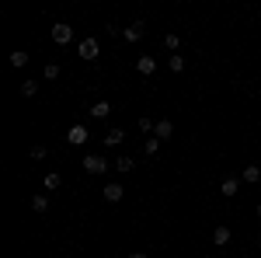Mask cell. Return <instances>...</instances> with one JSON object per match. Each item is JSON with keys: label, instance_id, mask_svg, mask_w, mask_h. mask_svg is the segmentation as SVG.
Returning <instances> with one entry per match:
<instances>
[{"label": "cell", "instance_id": "3957f363", "mask_svg": "<svg viewBox=\"0 0 261 258\" xmlns=\"http://www.w3.org/2000/svg\"><path fill=\"white\" fill-rule=\"evenodd\" d=\"M73 39V28L66 25V21H59V25H52V42H59V46H66Z\"/></svg>", "mask_w": 261, "mask_h": 258}, {"label": "cell", "instance_id": "ac0fdd59", "mask_svg": "<svg viewBox=\"0 0 261 258\" xmlns=\"http://www.w3.org/2000/svg\"><path fill=\"white\" fill-rule=\"evenodd\" d=\"M132 168H136L132 157H119V161H115V171H132Z\"/></svg>", "mask_w": 261, "mask_h": 258}, {"label": "cell", "instance_id": "9c48e42d", "mask_svg": "<svg viewBox=\"0 0 261 258\" xmlns=\"http://www.w3.org/2000/svg\"><path fill=\"white\" fill-rule=\"evenodd\" d=\"M80 56H84V59H94V56H98V42H94V39H84V42H80Z\"/></svg>", "mask_w": 261, "mask_h": 258}, {"label": "cell", "instance_id": "8fae6325", "mask_svg": "<svg viewBox=\"0 0 261 258\" xmlns=\"http://www.w3.org/2000/svg\"><path fill=\"white\" fill-rule=\"evenodd\" d=\"M237 189H240V178L230 174L227 181H223V189H219V192H223V196H237Z\"/></svg>", "mask_w": 261, "mask_h": 258}, {"label": "cell", "instance_id": "603a6c76", "mask_svg": "<svg viewBox=\"0 0 261 258\" xmlns=\"http://www.w3.org/2000/svg\"><path fill=\"white\" fill-rule=\"evenodd\" d=\"M126 258H146V255H143V251H136V255H126Z\"/></svg>", "mask_w": 261, "mask_h": 258}, {"label": "cell", "instance_id": "6da1fadb", "mask_svg": "<svg viewBox=\"0 0 261 258\" xmlns=\"http://www.w3.org/2000/svg\"><path fill=\"white\" fill-rule=\"evenodd\" d=\"M108 168H111V164H108L104 157H98V154H87V157H84V171H87V174H104Z\"/></svg>", "mask_w": 261, "mask_h": 258}, {"label": "cell", "instance_id": "2e32d148", "mask_svg": "<svg viewBox=\"0 0 261 258\" xmlns=\"http://www.w3.org/2000/svg\"><path fill=\"white\" fill-rule=\"evenodd\" d=\"M35 91H39V84H35V81H25V84H21V94H25V98H35Z\"/></svg>", "mask_w": 261, "mask_h": 258}, {"label": "cell", "instance_id": "e0dca14e", "mask_svg": "<svg viewBox=\"0 0 261 258\" xmlns=\"http://www.w3.org/2000/svg\"><path fill=\"white\" fill-rule=\"evenodd\" d=\"M25 63H28V53H21V49L11 53V66H25Z\"/></svg>", "mask_w": 261, "mask_h": 258}, {"label": "cell", "instance_id": "8992f818", "mask_svg": "<svg viewBox=\"0 0 261 258\" xmlns=\"http://www.w3.org/2000/svg\"><path fill=\"white\" fill-rule=\"evenodd\" d=\"M122 39H126V42H139V39H143V21H136V25H129V28L122 31Z\"/></svg>", "mask_w": 261, "mask_h": 258}, {"label": "cell", "instance_id": "cb8c5ba5", "mask_svg": "<svg viewBox=\"0 0 261 258\" xmlns=\"http://www.w3.org/2000/svg\"><path fill=\"white\" fill-rule=\"evenodd\" d=\"M258 216H261V202H258Z\"/></svg>", "mask_w": 261, "mask_h": 258}, {"label": "cell", "instance_id": "4fadbf2b", "mask_svg": "<svg viewBox=\"0 0 261 258\" xmlns=\"http://www.w3.org/2000/svg\"><path fill=\"white\" fill-rule=\"evenodd\" d=\"M122 140H126V133H122V129H111V133L104 136V143H108V146H119Z\"/></svg>", "mask_w": 261, "mask_h": 258}, {"label": "cell", "instance_id": "7c38bea8", "mask_svg": "<svg viewBox=\"0 0 261 258\" xmlns=\"http://www.w3.org/2000/svg\"><path fill=\"white\" fill-rule=\"evenodd\" d=\"M212 241H216V244L223 248V244H227V241H230V227H223V224H219V227L212 230Z\"/></svg>", "mask_w": 261, "mask_h": 258}, {"label": "cell", "instance_id": "ffe728a7", "mask_svg": "<svg viewBox=\"0 0 261 258\" xmlns=\"http://www.w3.org/2000/svg\"><path fill=\"white\" fill-rule=\"evenodd\" d=\"M171 70L181 73V70H184V56H171Z\"/></svg>", "mask_w": 261, "mask_h": 258}, {"label": "cell", "instance_id": "52a82bcc", "mask_svg": "<svg viewBox=\"0 0 261 258\" xmlns=\"http://www.w3.org/2000/svg\"><path fill=\"white\" fill-rule=\"evenodd\" d=\"M136 70L146 77V73H154V70H157V59H154V56H139V59H136Z\"/></svg>", "mask_w": 261, "mask_h": 258}, {"label": "cell", "instance_id": "7402d4cb", "mask_svg": "<svg viewBox=\"0 0 261 258\" xmlns=\"http://www.w3.org/2000/svg\"><path fill=\"white\" fill-rule=\"evenodd\" d=\"M178 42H181L178 35H167V39H164V46H167V49H178Z\"/></svg>", "mask_w": 261, "mask_h": 258}, {"label": "cell", "instance_id": "44dd1931", "mask_svg": "<svg viewBox=\"0 0 261 258\" xmlns=\"http://www.w3.org/2000/svg\"><path fill=\"white\" fill-rule=\"evenodd\" d=\"M157 150H160V140H157V136L146 140V154H157Z\"/></svg>", "mask_w": 261, "mask_h": 258}, {"label": "cell", "instance_id": "30bf717a", "mask_svg": "<svg viewBox=\"0 0 261 258\" xmlns=\"http://www.w3.org/2000/svg\"><path fill=\"white\" fill-rule=\"evenodd\" d=\"M42 185H46V189H49V192H56V189H59V185H63V178H59V174H56V171H46V178H42Z\"/></svg>", "mask_w": 261, "mask_h": 258}, {"label": "cell", "instance_id": "d6986e66", "mask_svg": "<svg viewBox=\"0 0 261 258\" xmlns=\"http://www.w3.org/2000/svg\"><path fill=\"white\" fill-rule=\"evenodd\" d=\"M59 77V66L56 63H46V81H56Z\"/></svg>", "mask_w": 261, "mask_h": 258}, {"label": "cell", "instance_id": "5b68a950", "mask_svg": "<svg viewBox=\"0 0 261 258\" xmlns=\"http://www.w3.org/2000/svg\"><path fill=\"white\" fill-rule=\"evenodd\" d=\"M154 133H157V140H171V133H174V122H171V119H160V122L154 126Z\"/></svg>", "mask_w": 261, "mask_h": 258}, {"label": "cell", "instance_id": "9a60e30c", "mask_svg": "<svg viewBox=\"0 0 261 258\" xmlns=\"http://www.w3.org/2000/svg\"><path fill=\"white\" fill-rule=\"evenodd\" d=\"M258 178H261V168H244V181H247V185H254Z\"/></svg>", "mask_w": 261, "mask_h": 258}, {"label": "cell", "instance_id": "277c9868", "mask_svg": "<svg viewBox=\"0 0 261 258\" xmlns=\"http://www.w3.org/2000/svg\"><path fill=\"white\" fill-rule=\"evenodd\" d=\"M87 115H91V119H108V115H111V105H108V101H94Z\"/></svg>", "mask_w": 261, "mask_h": 258}, {"label": "cell", "instance_id": "7a4b0ae2", "mask_svg": "<svg viewBox=\"0 0 261 258\" xmlns=\"http://www.w3.org/2000/svg\"><path fill=\"white\" fill-rule=\"evenodd\" d=\"M66 143L84 146V143H87V126H80V122H77V126H70V129H66Z\"/></svg>", "mask_w": 261, "mask_h": 258}, {"label": "cell", "instance_id": "ba28073f", "mask_svg": "<svg viewBox=\"0 0 261 258\" xmlns=\"http://www.w3.org/2000/svg\"><path fill=\"white\" fill-rule=\"evenodd\" d=\"M122 185H104V202H122Z\"/></svg>", "mask_w": 261, "mask_h": 258}, {"label": "cell", "instance_id": "5bb4252c", "mask_svg": "<svg viewBox=\"0 0 261 258\" xmlns=\"http://www.w3.org/2000/svg\"><path fill=\"white\" fill-rule=\"evenodd\" d=\"M31 206H35V213H46V209H49V196H35Z\"/></svg>", "mask_w": 261, "mask_h": 258}]
</instances>
